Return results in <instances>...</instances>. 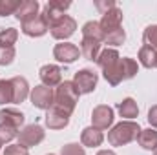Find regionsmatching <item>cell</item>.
Wrapping results in <instances>:
<instances>
[{
  "label": "cell",
  "mask_w": 157,
  "mask_h": 155,
  "mask_svg": "<svg viewBox=\"0 0 157 155\" xmlns=\"http://www.w3.org/2000/svg\"><path fill=\"white\" fill-rule=\"evenodd\" d=\"M154 153H155V155H157V148H155V150H154Z\"/></svg>",
  "instance_id": "35"
},
{
  "label": "cell",
  "mask_w": 157,
  "mask_h": 155,
  "mask_svg": "<svg viewBox=\"0 0 157 155\" xmlns=\"http://www.w3.org/2000/svg\"><path fill=\"white\" fill-rule=\"evenodd\" d=\"M17 29L15 28H7V29H0V47H13V44L17 42Z\"/></svg>",
  "instance_id": "24"
},
{
  "label": "cell",
  "mask_w": 157,
  "mask_h": 155,
  "mask_svg": "<svg viewBox=\"0 0 157 155\" xmlns=\"http://www.w3.org/2000/svg\"><path fill=\"white\" fill-rule=\"evenodd\" d=\"M0 124H6V126H9V128L18 130V128L24 124V113L18 112V110H13V108L0 110Z\"/></svg>",
  "instance_id": "15"
},
{
  "label": "cell",
  "mask_w": 157,
  "mask_h": 155,
  "mask_svg": "<svg viewBox=\"0 0 157 155\" xmlns=\"http://www.w3.org/2000/svg\"><path fill=\"white\" fill-rule=\"evenodd\" d=\"M22 2H13V0H0V17H7L17 13Z\"/></svg>",
  "instance_id": "29"
},
{
  "label": "cell",
  "mask_w": 157,
  "mask_h": 155,
  "mask_svg": "<svg viewBox=\"0 0 157 155\" xmlns=\"http://www.w3.org/2000/svg\"><path fill=\"white\" fill-rule=\"evenodd\" d=\"M17 135H18V133H17L15 128H9V126H6V124H0V148H2L4 144L11 142Z\"/></svg>",
  "instance_id": "28"
},
{
  "label": "cell",
  "mask_w": 157,
  "mask_h": 155,
  "mask_svg": "<svg viewBox=\"0 0 157 155\" xmlns=\"http://www.w3.org/2000/svg\"><path fill=\"white\" fill-rule=\"evenodd\" d=\"M97 73H93L91 70H80L75 73V78L71 80L75 84L78 93H91L97 86Z\"/></svg>",
  "instance_id": "7"
},
{
  "label": "cell",
  "mask_w": 157,
  "mask_h": 155,
  "mask_svg": "<svg viewBox=\"0 0 157 155\" xmlns=\"http://www.w3.org/2000/svg\"><path fill=\"white\" fill-rule=\"evenodd\" d=\"M40 78H42L44 86L55 88V86H59L62 82V71L55 64H46V66L40 68Z\"/></svg>",
  "instance_id": "12"
},
{
  "label": "cell",
  "mask_w": 157,
  "mask_h": 155,
  "mask_svg": "<svg viewBox=\"0 0 157 155\" xmlns=\"http://www.w3.org/2000/svg\"><path fill=\"white\" fill-rule=\"evenodd\" d=\"M15 59V47H0V66L11 64Z\"/></svg>",
  "instance_id": "30"
},
{
  "label": "cell",
  "mask_w": 157,
  "mask_h": 155,
  "mask_svg": "<svg viewBox=\"0 0 157 155\" xmlns=\"http://www.w3.org/2000/svg\"><path fill=\"white\" fill-rule=\"evenodd\" d=\"M121 20H122V13H121V9H119L117 6H113V7H110L108 11H104V13H102V18H101V22H99V26H101V29H102V35H106V33H110V31H115L119 28H122V26H121Z\"/></svg>",
  "instance_id": "9"
},
{
  "label": "cell",
  "mask_w": 157,
  "mask_h": 155,
  "mask_svg": "<svg viewBox=\"0 0 157 155\" xmlns=\"http://www.w3.org/2000/svg\"><path fill=\"white\" fill-rule=\"evenodd\" d=\"M144 46H150L152 49H157V26H148L143 35Z\"/></svg>",
  "instance_id": "27"
},
{
  "label": "cell",
  "mask_w": 157,
  "mask_h": 155,
  "mask_svg": "<svg viewBox=\"0 0 157 155\" xmlns=\"http://www.w3.org/2000/svg\"><path fill=\"white\" fill-rule=\"evenodd\" d=\"M97 64L102 70L104 78L112 84L117 86L119 82L122 80V73H121V57L115 49H102L97 57Z\"/></svg>",
  "instance_id": "1"
},
{
  "label": "cell",
  "mask_w": 157,
  "mask_h": 155,
  "mask_svg": "<svg viewBox=\"0 0 157 155\" xmlns=\"http://www.w3.org/2000/svg\"><path fill=\"white\" fill-rule=\"evenodd\" d=\"M4 155H28V148L20 144H11V146H6Z\"/></svg>",
  "instance_id": "31"
},
{
  "label": "cell",
  "mask_w": 157,
  "mask_h": 155,
  "mask_svg": "<svg viewBox=\"0 0 157 155\" xmlns=\"http://www.w3.org/2000/svg\"><path fill=\"white\" fill-rule=\"evenodd\" d=\"M53 99H55L53 89L48 88V86H44V84L42 86H37L31 91V102L39 110H51L53 108Z\"/></svg>",
  "instance_id": "6"
},
{
  "label": "cell",
  "mask_w": 157,
  "mask_h": 155,
  "mask_svg": "<svg viewBox=\"0 0 157 155\" xmlns=\"http://www.w3.org/2000/svg\"><path fill=\"white\" fill-rule=\"evenodd\" d=\"M101 39L95 37H82L80 42V55L88 60H97L99 53H101Z\"/></svg>",
  "instance_id": "13"
},
{
  "label": "cell",
  "mask_w": 157,
  "mask_h": 155,
  "mask_svg": "<svg viewBox=\"0 0 157 155\" xmlns=\"http://www.w3.org/2000/svg\"><path fill=\"white\" fill-rule=\"evenodd\" d=\"M13 102V84L11 80H0V104Z\"/></svg>",
  "instance_id": "25"
},
{
  "label": "cell",
  "mask_w": 157,
  "mask_h": 155,
  "mask_svg": "<svg viewBox=\"0 0 157 155\" xmlns=\"http://www.w3.org/2000/svg\"><path fill=\"white\" fill-rule=\"evenodd\" d=\"M148 122L152 124V128H157V106H152L148 112Z\"/></svg>",
  "instance_id": "33"
},
{
  "label": "cell",
  "mask_w": 157,
  "mask_h": 155,
  "mask_svg": "<svg viewBox=\"0 0 157 155\" xmlns=\"http://www.w3.org/2000/svg\"><path fill=\"white\" fill-rule=\"evenodd\" d=\"M17 139H18V144L24 146V148L37 146L39 142L44 141V130L40 128L39 124H29V126H26V128L17 135Z\"/></svg>",
  "instance_id": "5"
},
{
  "label": "cell",
  "mask_w": 157,
  "mask_h": 155,
  "mask_svg": "<svg viewBox=\"0 0 157 155\" xmlns=\"http://www.w3.org/2000/svg\"><path fill=\"white\" fill-rule=\"evenodd\" d=\"M80 55V49H78L75 44H70V42H62V44H57L55 49H53V57L59 60V62H64V64H71L75 62Z\"/></svg>",
  "instance_id": "11"
},
{
  "label": "cell",
  "mask_w": 157,
  "mask_h": 155,
  "mask_svg": "<svg viewBox=\"0 0 157 155\" xmlns=\"http://www.w3.org/2000/svg\"><path fill=\"white\" fill-rule=\"evenodd\" d=\"M68 122H70V115L59 108H51L46 115V124L49 130H62L68 126Z\"/></svg>",
  "instance_id": "14"
},
{
  "label": "cell",
  "mask_w": 157,
  "mask_h": 155,
  "mask_svg": "<svg viewBox=\"0 0 157 155\" xmlns=\"http://www.w3.org/2000/svg\"><path fill=\"white\" fill-rule=\"evenodd\" d=\"M78 93L75 84L71 80H64L59 84V88L55 89V99H53V108L62 110L64 113L71 115V112L75 110V104L78 102Z\"/></svg>",
  "instance_id": "2"
},
{
  "label": "cell",
  "mask_w": 157,
  "mask_h": 155,
  "mask_svg": "<svg viewBox=\"0 0 157 155\" xmlns=\"http://www.w3.org/2000/svg\"><path fill=\"white\" fill-rule=\"evenodd\" d=\"M75 29H77V24L68 15H62V17H59V18L49 22V31H51L53 39H57V40L70 39L75 33Z\"/></svg>",
  "instance_id": "4"
},
{
  "label": "cell",
  "mask_w": 157,
  "mask_h": 155,
  "mask_svg": "<svg viewBox=\"0 0 157 155\" xmlns=\"http://www.w3.org/2000/svg\"><path fill=\"white\" fill-rule=\"evenodd\" d=\"M70 7V2H48L46 4V7H44V17H46V20H48V24L51 22V20H55V18H59V17H62L64 15V11Z\"/></svg>",
  "instance_id": "18"
},
{
  "label": "cell",
  "mask_w": 157,
  "mask_h": 155,
  "mask_svg": "<svg viewBox=\"0 0 157 155\" xmlns=\"http://www.w3.org/2000/svg\"><path fill=\"white\" fill-rule=\"evenodd\" d=\"M97 155H115L113 152H108V150H102V152H99Z\"/></svg>",
  "instance_id": "34"
},
{
  "label": "cell",
  "mask_w": 157,
  "mask_h": 155,
  "mask_svg": "<svg viewBox=\"0 0 157 155\" xmlns=\"http://www.w3.org/2000/svg\"><path fill=\"white\" fill-rule=\"evenodd\" d=\"M139 62L144 68H157V51L150 46H143L139 49Z\"/></svg>",
  "instance_id": "21"
},
{
  "label": "cell",
  "mask_w": 157,
  "mask_h": 155,
  "mask_svg": "<svg viewBox=\"0 0 157 155\" xmlns=\"http://www.w3.org/2000/svg\"><path fill=\"white\" fill-rule=\"evenodd\" d=\"M137 142H139V146L141 148H144V150H155L157 148V131L155 130H141V133L137 135Z\"/></svg>",
  "instance_id": "19"
},
{
  "label": "cell",
  "mask_w": 157,
  "mask_h": 155,
  "mask_svg": "<svg viewBox=\"0 0 157 155\" xmlns=\"http://www.w3.org/2000/svg\"><path fill=\"white\" fill-rule=\"evenodd\" d=\"M102 141H104L102 131L97 130V128H93V126H91V128H86V130L82 131V135H80V142H82V146H88V148L101 146Z\"/></svg>",
  "instance_id": "17"
},
{
  "label": "cell",
  "mask_w": 157,
  "mask_h": 155,
  "mask_svg": "<svg viewBox=\"0 0 157 155\" xmlns=\"http://www.w3.org/2000/svg\"><path fill=\"white\" fill-rule=\"evenodd\" d=\"M37 11H39V4H37L35 0H28V2H22V4H20V7L17 9L15 15H17V18H18L20 22H24V20H28V18L39 15Z\"/></svg>",
  "instance_id": "20"
},
{
  "label": "cell",
  "mask_w": 157,
  "mask_h": 155,
  "mask_svg": "<svg viewBox=\"0 0 157 155\" xmlns=\"http://www.w3.org/2000/svg\"><path fill=\"white\" fill-rule=\"evenodd\" d=\"M48 29H49V24L44 15H35L22 22V31L28 37H42Z\"/></svg>",
  "instance_id": "8"
},
{
  "label": "cell",
  "mask_w": 157,
  "mask_h": 155,
  "mask_svg": "<svg viewBox=\"0 0 157 155\" xmlns=\"http://www.w3.org/2000/svg\"><path fill=\"white\" fill-rule=\"evenodd\" d=\"M119 113L121 117H124V119H135V117L139 115V108H137V102L133 100V99H124L121 104L117 106Z\"/></svg>",
  "instance_id": "22"
},
{
  "label": "cell",
  "mask_w": 157,
  "mask_h": 155,
  "mask_svg": "<svg viewBox=\"0 0 157 155\" xmlns=\"http://www.w3.org/2000/svg\"><path fill=\"white\" fill-rule=\"evenodd\" d=\"M62 155H84V150L78 144H66L62 148Z\"/></svg>",
  "instance_id": "32"
},
{
  "label": "cell",
  "mask_w": 157,
  "mask_h": 155,
  "mask_svg": "<svg viewBox=\"0 0 157 155\" xmlns=\"http://www.w3.org/2000/svg\"><path fill=\"white\" fill-rule=\"evenodd\" d=\"M11 84H13V102L15 104L24 102L28 99V93H29L28 80L24 77H15V78H11Z\"/></svg>",
  "instance_id": "16"
},
{
  "label": "cell",
  "mask_w": 157,
  "mask_h": 155,
  "mask_svg": "<svg viewBox=\"0 0 157 155\" xmlns=\"http://www.w3.org/2000/svg\"><path fill=\"white\" fill-rule=\"evenodd\" d=\"M49 155H55V153H49Z\"/></svg>",
  "instance_id": "36"
},
{
  "label": "cell",
  "mask_w": 157,
  "mask_h": 155,
  "mask_svg": "<svg viewBox=\"0 0 157 155\" xmlns=\"http://www.w3.org/2000/svg\"><path fill=\"white\" fill-rule=\"evenodd\" d=\"M139 133H141V128L137 122L124 120V122H119L117 126H113V130L108 133V142L112 146H124V144L137 141Z\"/></svg>",
  "instance_id": "3"
},
{
  "label": "cell",
  "mask_w": 157,
  "mask_h": 155,
  "mask_svg": "<svg viewBox=\"0 0 157 155\" xmlns=\"http://www.w3.org/2000/svg\"><path fill=\"white\" fill-rule=\"evenodd\" d=\"M137 70H139V66H137V62H135L133 59H128V57L121 59V73H122V80L133 78L135 73H137Z\"/></svg>",
  "instance_id": "23"
},
{
  "label": "cell",
  "mask_w": 157,
  "mask_h": 155,
  "mask_svg": "<svg viewBox=\"0 0 157 155\" xmlns=\"http://www.w3.org/2000/svg\"><path fill=\"white\" fill-rule=\"evenodd\" d=\"M91 122H93V128L97 130H108L113 122V110L106 104L102 106H97L93 112H91Z\"/></svg>",
  "instance_id": "10"
},
{
  "label": "cell",
  "mask_w": 157,
  "mask_h": 155,
  "mask_svg": "<svg viewBox=\"0 0 157 155\" xmlns=\"http://www.w3.org/2000/svg\"><path fill=\"white\" fill-rule=\"evenodd\" d=\"M124 39H126V33H124L122 28H119V29H115V31H110V33L104 35V42H106V44H112V46L122 44Z\"/></svg>",
  "instance_id": "26"
}]
</instances>
